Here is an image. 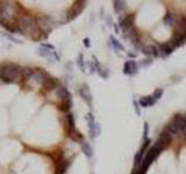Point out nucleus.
I'll return each mask as SVG.
<instances>
[{"instance_id":"nucleus-35","label":"nucleus","mask_w":186,"mask_h":174,"mask_svg":"<svg viewBox=\"0 0 186 174\" xmlns=\"http://www.w3.org/2000/svg\"><path fill=\"white\" fill-rule=\"evenodd\" d=\"M41 47H42V48H45V49H48V50H50V51H55V47L51 45V44H49V43H42Z\"/></svg>"},{"instance_id":"nucleus-8","label":"nucleus","mask_w":186,"mask_h":174,"mask_svg":"<svg viewBox=\"0 0 186 174\" xmlns=\"http://www.w3.org/2000/svg\"><path fill=\"white\" fill-rule=\"evenodd\" d=\"M171 143V135L169 134L168 131H164V133H162L160 136L158 137V139L156 141V143H155V145L154 146L156 147V149H158L160 152L163 151V150H165L168 145Z\"/></svg>"},{"instance_id":"nucleus-4","label":"nucleus","mask_w":186,"mask_h":174,"mask_svg":"<svg viewBox=\"0 0 186 174\" xmlns=\"http://www.w3.org/2000/svg\"><path fill=\"white\" fill-rule=\"evenodd\" d=\"M37 27L42 33H45L47 35L53 30V21L49 15H40L36 19Z\"/></svg>"},{"instance_id":"nucleus-28","label":"nucleus","mask_w":186,"mask_h":174,"mask_svg":"<svg viewBox=\"0 0 186 174\" xmlns=\"http://www.w3.org/2000/svg\"><path fill=\"white\" fill-rule=\"evenodd\" d=\"M111 43L114 47V49H116V50H123V45L116 39H114L113 36H111Z\"/></svg>"},{"instance_id":"nucleus-26","label":"nucleus","mask_w":186,"mask_h":174,"mask_svg":"<svg viewBox=\"0 0 186 174\" xmlns=\"http://www.w3.org/2000/svg\"><path fill=\"white\" fill-rule=\"evenodd\" d=\"M160 52H163L164 55H170L173 51V48L170 43H163V44H160Z\"/></svg>"},{"instance_id":"nucleus-19","label":"nucleus","mask_w":186,"mask_h":174,"mask_svg":"<svg viewBox=\"0 0 186 174\" xmlns=\"http://www.w3.org/2000/svg\"><path fill=\"white\" fill-rule=\"evenodd\" d=\"M80 149H81V152L87 157V158H91L93 156V150L91 145L89 144V143H81V145H80Z\"/></svg>"},{"instance_id":"nucleus-23","label":"nucleus","mask_w":186,"mask_h":174,"mask_svg":"<svg viewBox=\"0 0 186 174\" xmlns=\"http://www.w3.org/2000/svg\"><path fill=\"white\" fill-rule=\"evenodd\" d=\"M113 7H114L115 13L119 14L124 11V8H126V2H124V1H119V0H116V1L113 2Z\"/></svg>"},{"instance_id":"nucleus-25","label":"nucleus","mask_w":186,"mask_h":174,"mask_svg":"<svg viewBox=\"0 0 186 174\" xmlns=\"http://www.w3.org/2000/svg\"><path fill=\"white\" fill-rule=\"evenodd\" d=\"M67 133L71 130H75V117L71 113H69L67 115Z\"/></svg>"},{"instance_id":"nucleus-15","label":"nucleus","mask_w":186,"mask_h":174,"mask_svg":"<svg viewBox=\"0 0 186 174\" xmlns=\"http://www.w3.org/2000/svg\"><path fill=\"white\" fill-rule=\"evenodd\" d=\"M142 52L146 56H152V57H157L160 52H158V49L155 47V45H151V44H149V45H144L143 48H142Z\"/></svg>"},{"instance_id":"nucleus-9","label":"nucleus","mask_w":186,"mask_h":174,"mask_svg":"<svg viewBox=\"0 0 186 174\" xmlns=\"http://www.w3.org/2000/svg\"><path fill=\"white\" fill-rule=\"evenodd\" d=\"M48 78H49L48 73L44 72L42 68H39L37 71H35V72L33 73L30 80L33 81V82H35V84H37V85H43V84L47 81Z\"/></svg>"},{"instance_id":"nucleus-40","label":"nucleus","mask_w":186,"mask_h":174,"mask_svg":"<svg viewBox=\"0 0 186 174\" xmlns=\"http://www.w3.org/2000/svg\"><path fill=\"white\" fill-rule=\"evenodd\" d=\"M128 56H129V57H133V58H135V57H136L137 55H136V54H132V52H129V54H128Z\"/></svg>"},{"instance_id":"nucleus-38","label":"nucleus","mask_w":186,"mask_h":174,"mask_svg":"<svg viewBox=\"0 0 186 174\" xmlns=\"http://www.w3.org/2000/svg\"><path fill=\"white\" fill-rule=\"evenodd\" d=\"M83 42H84V45H85L86 48H90V47H91V43H90V39H87V37H86V39H84V41H83Z\"/></svg>"},{"instance_id":"nucleus-13","label":"nucleus","mask_w":186,"mask_h":174,"mask_svg":"<svg viewBox=\"0 0 186 174\" xmlns=\"http://www.w3.org/2000/svg\"><path fill=\"white\" fill-rule=\"evenodd\" d=\"M56 95L62 101H70L71 100V93L69 92V90H67V87H63V86H59L56 90Z\"/></svg>"},{"instance_id":"nucleus-33","label":"nucleus","mask_w":186,"mask_h":174,"mask_svg":"<svg viewBox=\"0 0 186 174\" xmlns=\"http://www.w3.org/2000/svg\"><path fill=\"white\" fill-rule=\"evenodd\" d=\"M149 144H150V139H146V141H144V143H143V145H142V147H141V150H140V152H141L142 154H144V152L148 150Z\"/></svg>"},{"instance_id":"nucleus-11","label":"nucleus","mask_w":186,"mask_h":174,"mask_svg":"<svg viewBox=\"0 0 186 174\" xmlns=\"http://www.w3.org/2000/svg\"><path fill=\"white\" fill-rule=\"evenodd\" d=\"M79 95L83 98V100H85L90 106L92 105V94H91V91H90V87L89 85L86 84H83L79 88Z\"/></svg>"},{"instance_id":"nucleus-36","label":"nucleus","mask_w":186,"mask_h":174,"mask_svg":"<svg viewBox=\"0 0 186 174\" xmlns=\"http://www.w3.org/2000/svg\"><path fill=\"white\" fill-rule=\"evenodd\" d=\"M148 131H149V125H148V123H144V133H143V136H144V138L148 139L146 137H148Z\"/></svg>"},{"instance_id":"nucleus-1","label":"nucleus","mask_w":186,"mask_h":174,"mask_svg":"<svg viewBox=\"0 0 186 174\" xmlns=\"http://www.w3.org/2000/svg\"><path fill=\"white\" fill-rule=\"evenodd\" d=\"M21 77V66L10 63L0 66V79L6 82H14Z\"/></svg>"},{"instance_id":"nucleus-21","label":"nucleus","mask_w":186,"mask_h":174,"mask_svg":"<svg viewBox=\"0 0 186 174\" xmlns=\"http://www.w3.org/2000/svg\"><path fill=\"white\" fill-rule=\"evenodd\" d=\"M173 122H176L184 130L186 128V115H176L173 119Z\"/></svg>"},{"instance_id":"nucleus-27","label":"nucleus","mask_w":186,"mask_h":174,"mask_svg":"<svg viewBox=\"0 0 186 174\" xmlns=\"http://www.w3.org/2000/svg\"><path fill=\"white\" fill-rule=\"evenodd\" d=\"M72 107V102H71V100L70 101H62V103L59 105V109L62 110V111H64V113H67L70 109Z\"/></svg>"},{"instance_id":"nucleus-18","label":"nucleus","mask_w":186,"mask_h":174,"mask_svg":"<svg viewBox=\"0 0 186 174\" xmlns=\"http://www.w3.org/2000/svg\"><path fill=\"white\" fill-rule=\"evenodd\" d=\"M164 23H165L166 26H171V27L176 26V25H177L176 16H174L172 13L168 12V13L165 14V16H164Z\"/></svg>"},{"instance_id":"nucleus-2","label":"nucleus","mask_w":186,"mask_h":174,"mask_svg":"<svg viewBox=\"0 0 186 174\" xmlns=\"http://www.w3.org/2000/svg\"><path fill=\"white\" fill-rule=\"evenodd\" d=\"M18 29L21 34H36L40 29L37 27V23L36 21L29 16V15H25V16H21L19 17L16 21H15Z\"/></svg>"},{"instance_id":"nucleus-32","label":"nucleus","mask_w":186,"mask_h":174,"mask_svg":"<svg viewBox=\"0 0 186 174\" xmlns=\"http://www.w3.org/2000/svg\"><path fill=\"white\" fill-rule=\"evenodd\" d=\"M163 93H164V90H163V88H156L155 92H154V94H152V96H154L156 100H158V99L162 98Z\"/></svg>"},{"instance_id":"nucleus-14","label":"nucleus","mask_w":186,"mask_h":174,"mask_svg":"<svg viewBox=\"0 0 186 174\" xmlns=\"http://www.w3.org/2000/svg\"><path fill=\"white\" fill-rule=\"evenodd\" d=\"M156 101L157 100L152 95H148V96H142L138 100V105H140V107L146 108V107H150V106H154L156 103Z\"/></svg>"},{"instance_id":"nucleus-17","label":"nucleus","mask_w":186,"mask_h":174,"mask_svg":"<svg viewBox=\"0 0 186 174\" xmlns=\"http://www.w3.org/2000/svg\"><path fill=\"white\" fill-rule=\"evenodd\" d=\"M166 130H168V133L170 135H173V136H178V135L180 134L182 131H184L176 122H171L169 125H168V128H166Z\"/></svg>"},{"instance_id":"nucleus-10","label":"nucleus","mask_w":186,"mask_h":174,"mask_svg":"<svg viewBox=\"0 0 186 174\" xmlns=\"http://www.w3.org/2000/svg\"><path fill=\"white\" fill-rule=\"evenodd\" d=\"M138 68H137V64L135 60H127L123 65V73L127 76H135L137 73Z\"/></svg>"},{"instance_id":"nucleus-41","label":"nucleus","mask_w":186,"mask_h":174,"mask_svg":"<svg viewBox=\"0 0 186 174\" xmlns=\"http://www.w3.org/2000/svg\"><path fill=\"white\" fill-rule=\"evenodd\" d=\"M2 5H4V1H0V11H1V8H2Z\"/></svg>"},{"instance_id":"nucleus-3","label":"nucleus","mask_w":186,"mask_h":174,"mask_svg":"<svg viewBox=\"0 0 186 174\" xmlns=\"http://www.w3.org/2000/svg\"><path fill=\"white\" fill-rule=\"evenodd\" d=\"M18 14V6L13 1H4L2 8L0 11V25H6L8 21L14 20Z\"/></svg>"},{"instance_id":"nucleus-31","label":"nucleus","mask_w":186,"mask_h":174,"mask_svg":"<svg viewBox=\"0 0 186 174\" xmlns=\"http://www.w3.org/2000/svg\"><path fill=\"white\" fill-rule=\"evenodd\" d=\"M77 65L79 66V68L84 72L85 71V65H84V56L83 54H79L77 57Z\"/></svg>"},{"instance_id":"nucleus-22","label":"nucleus","mask_w":186,"mask_h":174,"mask_svg":"<svg viewBox=\"0 0 186 174\" xmlns=\"http://www.w3.org/2000/svg\"><path fill=\"white\" fill-rule=\"evenodd\" d=\"M67 136H69L71 139H73L75 142H81V141H83V138H84V137H83V135L80 134L79 131H77L76 129H75V130L69 131V133H67Z\"/></svg>"},{"instance_id":"nucleus-29","label":"nucleus","mask_w":186,"mask_h":174,"mask_svg":"<svg viewBox=\"0 0 186 174\" xmlns=\"http://www.w3.org/2000/svg\"><path fill=\"white\" fill-rule=\"evenodd\" d=\"M129 37H130V40L133 42L134 44H137L138 42H140V37H138V34H137V31L134 29L132 30L130 33H129Z\"/></svg>"},{"instance_id":"nucleus-39","label":"nucleus","mask_w":186,"mask_h":174,"mask_svg":"<svg viewBox=\"0 0 186 174\" xmlns=\"http://www.w3.org/2000/svg\"><path fill=\"white\" fill-rule=\"evenodd\" d=\"M7 37L10 39V40H12L13 42H15V43H20V41L19 40H16V39H14L13 36H10V35H7Z\"/></svg>"},{"instance_id":"nucleus-34","label":"nucleus","mask_w":186,"mask_h":174,"mask_svg":"<svg viewBox=\"0 0 186 174\" xmlns=\"http://www.w3.org/2000/svg\"><path fill=\"white\" fill-rule=\"evenodd\" d=\"M100 133H101V125L99 123H95V125H94V136L95 137L99 136Z\"/></svg>"},{"instance_id":"nucleus-16","label":"nucleus","mask_w":186,"mask_h":174,"mask_svg":"<svg viewBox=\"0 0 186 174\" xmlns=\"http://www.w3.org/2000/svg\"><path fill=\"white\" fill-rule=\"evenodd\" d=\"M43 87H44V90H47V91H53V90H57L58 88V80L57 79H55V78H48L47 81L43 84Z\"/></svg>"},{"instance_id":"nucleus-24","label":"nucleus","mask_w":186,"mask_h":174,"mask_svg":"<svg viewBox=\"0 0 186 174\" xmlns=\"http://www.w3.org/2000/svg\"><path fill=\"white\" fill-rule=\"evenodd\" d=\"M33 73H34V71L30 68V67H21V78H23V79H30L31 78V76H33Z\"/></svg>"},{"instance_id":"nucleus-5","label":"nucleus","mask_w":186,"mask_h":174,"mask_svg":"<svg viewBox=\"0 0 186 174\" xmlns=\"http://www.w3.org/2000/svg\"><path fill=\"white\" fill-rule=\"evenodd\" d=\"M160 153V151L158 149H156L155 146L150 147L149 150H148V152H146V157H144V159H143V162H142V168L143 170H148V167L155 161V159L158 157V154Z\"/></svg>"},{"instance_id":"nucleus-7","label":"nucleus","mask_w":186,"mask_h":174,"mask_svg":"<svg viewBox=\"0 0 186 174\" xmlns=\"http://www.w3.org/2000/svg\"><path fill=\"white\" fill-rule=\"evenodd\" d=\"M85 4H86L85 1H76L75 5L72 6V8L67 12V21H72L75 17H77L83 12V9L85 8Z\"/></svg>"},{"instance_id":"nucleus-20","label":"nucleus","mask_w":186,"mask_h":174,"mask_svg":"<svg viewBox=\"0 0 186 174\" xmlns=\"http://www.w3.org/2000/svg\"><path fill=\"white\" fill-rule=\"evenodd\" d=\"M69 165H70V161L69 160H63L62 162H58L57 168H56V174H64L67 172Z\"/></svg>"},{"instance_id":"nucleus-30","label":"nucleus","mask_w":186,"mask_h":174,"mask_svg":"<svg viewBox=\"0 0 186 174\" xmlns=\"http://www.w3.org/2000/svg\"><path fill=\"white\" fill-rule=\"evenodd\" d=\"M142 156H143V154H142L141 152H137V153H136L135 159H134V165H135V166H142V162H143Z\"/></svg>"},{"instance_id":"nucleus-12","label":"nucleus","mask_w":186,"mask_h":174,"mask_svg":"<svg viewBox=\"0 0 186 174\" xmlns=\"http://www.w3.org/2000/svg\"><path fill=\"white\" fill-rule=\"evenodd\" d=\"M185 42H186V31H179V33L173 37V40L170 42V44L172 45V48H176V47L183 45Z\"/></svg>"},{"instance_id":"nucleus-37","label":"nucleus","mask_w":186,"mask_h":174,"mask_svg":"<svg viewBox=\"0 0 186 174\" xmlns=\"http://www.w3.org/2000/svg\"><path fill=\"white\" fill-rule=\"evenodd\" d=\"M134 106H135V111L137 115H140V105H138V101H134Z\"/></svg>"},{"instance_id":"nucleus-6","label":"nucleus","mask_w":186,"mask_h":174,"mask_svg":"<svg viewBox=\"0 0 186 174\" xmlns=\"http://www.w3.org/2000/svg\"><path fill=\"white\" fill-rule=\"evenodd\" d=\"M134 20H135V15L129 14L126 15L123 17H120L119 20V27L123 33H130L134 28Z\"/></svg>"}]
</instances>
